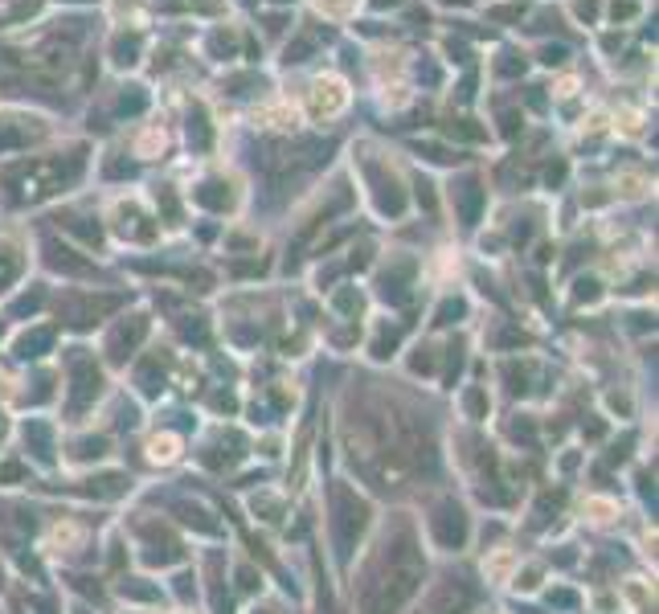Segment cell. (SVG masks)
I'll return each instance as SVG.
<instances>
[{
  "label": "cell",
  "instance_id": "6da1fadb",
  "mask_svg": "<svg viewBox=\"0 0 659 614\" xmlns=\"http://www.w3.org/2000/svg\"><path fill=\"white\" fill-rule=\"evenodd\" d=\"M344 107V90L336 87V82H320V87L312 90V111L316 115H332V111Z\"/></svg>",
  "mask_w": 659,
  "mask_h": 614
},
{
  "label": "cell",
  "instance_id": "7a4b0ae2",
  "mask_svg": "<svg viewBox=\"0 0 659 614\" xmlns=\"http://www.w3.org/2000/svg\"><path fill=\"white\" fill-rule=\"evenodd\" d=\"M111 58H115L119 66H135V62H140V37H135V33H119L115 41H111Z\"/></svg>",
  "mask_w": 659,
  "mask_h": 614
},
{
  "label": "cell",
  "instance_id": "3957f363",
  "mask_svg": "<svg viewBox=\"0 0 659 614\" xmlns=\"http://www.w3.org/2000/svg\"><path fill=\"white\" fill-rule=\"evenodd\" d=\"M21 124H25V119H13V115H9V119H0V151H5V148H13V143H25L29 135H41V127H33V132H25V127H21Z\"/></svg>",
  "mask_w": 659,
  "mask_h": 614
},
{
  "label": "cell",
  "instance_id": "277c9868",
  "mask_svg": "<svg viewBox=\"0 0 659 614\" xmlns=\"http://www.w3.org/2000/svg\"><path fill=\"white\" fill-rule=\"evenodd\" d=\"M188 140H193L197 148H209V124H206V111L201 107L188 111Z\"/></svg>",
  "mask_w": 659,
  "mask_h": 614
},
{
  "label": "cell",
  "instance_id": "5b68a950",
  "mask_svg": "<svg viewBox=\"0 0 659 614\" xmlns=\"http://www.w3.org/2000/svg\"><path fill=\"white\" fill-rule=\"evenodd\" d=\"M132 95L119 98V111H127V115H140L143 107H148V95H143V87H127Z\"/></svg>",
  "mask_w": 659,
  "mask_h": 614
},
{
  "label": "cell",
  "instance_id": "8992f818",
  "mask_svg": "<svg viewBox=\"0 0 659 614\" xmlns=\"http://www.w3.org/2000/svg\"><path fill=\"white\" fill-rule=\"evenodd\" d=\"M177 438H156V443H151V459H160V463H169V459H177Z\"/></svg>",
  "mask_w": 659,
  "mask_h": 614
},
{
  "label": "cell",
  "instance_id": "52a82bcc",
  "mask_svg": "<svg viewBox=\"0 0 659 614\" xmlns=\"http://www.w3.org/2000/svg\"><path fill=\"white\" fill-rule=\"evenodd\" d=\"M496 70L504 74V78H517V74H525V58H520V54H504L496 62Z\"/></svg>",
  "mask_w": 659,
  "mask_h": 614
},
{
  "label": "cell",
  "instance_id": "ba28073f",
  "mask_svg": "<svg viewBox=\"0 0 659 614\" xmlns=\"http://www.w3.org/2000/svg\"><path fill=\"white\" fill-rule=\"evenodd\" d=\"M197 197H201L206 205H230V193H222V185H217V180H214V185H206Z\"/></svg>",
  "mask_w": 659,
  "mask_h": 614
},
{
  "label": "cell",
  "instance_id": "9c48e42d",
  "mask_svg": "<svg viewBox=\"0 0 659 614\" xmlns=\"http://www.w3.org/2000/svg\"><path fill=\"white\" fill-rule=\"evenodd\" d=\"M312 54V41H307V37H303V41H295L291 50H287V62H303V58Z\"/></svg>",
  "mask_w": 659,
  "mask_h": 614
},
{
  "label": "cell",
  "instance_id": "30bf717a",
  "mask_svg": "<svg viewBox=\"0 0 659 614\" xmlns=\"http://www.w3.org/2000/svg\"><path fill=\"white\" fill-rule=\"evenodd\" d=\"M545 62H549V66L565 62V45H545Z\"/></svg>",
  "mask_w": 659,
  "mask_h": 614
},
{
  "label": "cell",
  "instance_id": "8fae6325",
  "mask_svg": "<svg viewBox=\"0 0 659 614\" xmlns=\"http://www.w3.org/2000/svg\"><path fill=\"white\" fill-rule=\"evenodd\" d=\"M446 50L454 54V62H467V45H459V41H446Z\"/></svg>",
  "mask_w": 659,
  "mask_h": 614
},
{
  "label": "cell",
  "instance_id": "7c38bea8",
  "mask_svg": "<svg viewBox=\"0 0 659 614\" xmlns=\"http://www.w3.org/2000/svg\"><path fill=\"white\" fill-rule=\"evenodd\" d=\"M615 17H623V21H627V17H635V5H631V0H623V5H615Z\"/></svg>",
  "mask_w": 659,
  "mask_h": 614
},
{
  "label": "cell",
  "instance_id": "4fadbf2b",
  "mask_svg": "<svg viewBox=\"0 0 659 614\" xmlns=\"http://www.w3.org/2000/svg\"><path fill=\"white\" fill-rule=\"evenodd\" d=\"M578 13H581V17H586V21H594V13H598V5H594V0H586V5H581V9H578Z\"/></svg>",
  "mask_w": 659,
  "mask_h": 614
},
{
  "label": "cell",
  "instance_id": "5bb4252c",
  "mask_svg": "<svg viewBox=\"0 0 659 614\" xmlns=\"http://www.w3.org/2000/svg\"><path fill=\"white\" fill-rule=\"evenodd\" d=\"M389 5H401V0H373V9H389Z\"/></svg>",
  "mask_w": 659,
  "mask_h": 614
},
{
  "label": "cell",
  "instance_id": "9a60e30c",
  "mask_svg": "<svg viewBox=\"0 0 659 614\" xmlns=\"http://www.w3.org/2000/svg\"><path fill=\"white\" fill-rule=\"evenodd\" d=\"M443 5H467V0H443Z\"/></svg>",
  "mask_w": 659,
  "mask_h": 614
}]
</instances>
